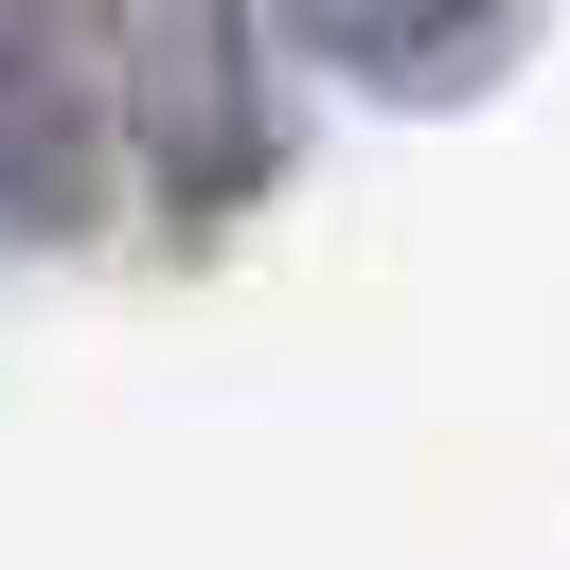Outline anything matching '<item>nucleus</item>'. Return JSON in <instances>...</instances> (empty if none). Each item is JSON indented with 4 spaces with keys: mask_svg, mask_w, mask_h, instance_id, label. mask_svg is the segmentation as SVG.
<instances>
[{
    "mask_svg": "<svg viewBox=\"0 0 570 570\" xmlns=\"http://www.w3.org/2000/svg\"><path fill=\"white\" fill-rule=\"evenodd\" d=\"M125 142L160 178L178 232H232L285 178V107H267V36L249 18H142L125 36Z\"/></svg>",
    "mask_w": 570,
    "mask_h": 570,
    "instance_id": "1",
    "label": "nucleus"
},
{
    "mask_svg": "<svg viewBox=\"0 0 570 570\" xmlns=\"http://www.w3.org/2000/svg\"><path fill=\"white\" fill-rule=\"evenodd\" d=\"M125 178V107L53 18H0V232H89Z\"/></svg>",
    "mask_w": 570,
    "mask_h": 570,
    "instance_id": "2",
    "label": "nucleus"
},
{
    "mask_svg": "<svg viewBox=\"0 0 570 570\" xmlns=\"http://www.w3.org/2000/svg\"><path fill=\"white\" fill-rule=\"evenodd\" d=\"M285 53H321L338 89H374V107H463V89H499L517 53H534V18H392V0H321V18H285Z\"/></svg>",
    "mask_w": 570,
    "mask_h": 570,
    "instance_id": "3",
    "label": "nucleus"
}]
</instances>
